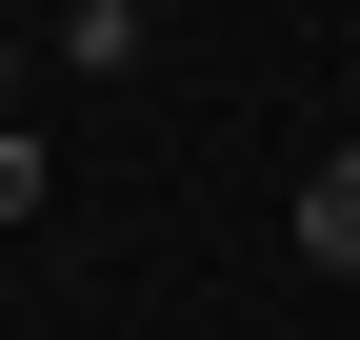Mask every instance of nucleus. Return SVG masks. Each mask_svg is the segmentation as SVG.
<instances>
[{"mask_svg":"<svg viewBox=\"0 0 360 340\" xmlns=\"http://www.w3.org/2000/svg\"><path fill=\"white\" fill-rule=\"evenodd\" d=\"M120 20H160V0H120Z\"/></svg>","mask_w":360,"mask_h":340,"instance_id":"nucleus-3","label":"nucleus"},{"mask_svg":"<svg viewBox=\"0 0 360 340\" xmlns=\"http://www.w3.org/2000/svg\"><path fill=\"white\" fill-rule=\"evenodd\" d=\"M40 200H60V160H40L20 120H0V221H40Z\"/></svg>","mask_w":360,"mask_h":340,"instance_id":"nucleus-2","label":"nucleus"},{"mask_svg":"<svg viewBox=\"0 0 360 340\" xmlns=\"http://www.w3.org/2000/svg\"><path fill=\"white\" fill-rule=\"evenodd\" d=\"M300 261H321V280H360V140L300 181Z\"/></svg>","mask_w":360,"mask_h":340,"instance_id":"nucleus-1","label":"nucleus"}]
</instances>
